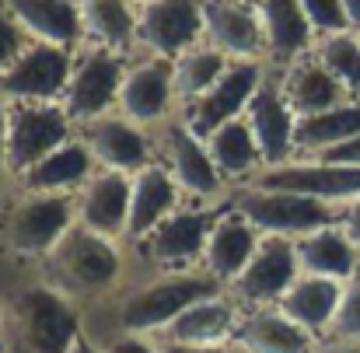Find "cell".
<instances>
[{"mask_svg": "<svg viewBox=\"0 0 360 353\" xmlns=\"http://www.w3.org/2000/svg\"><path fill=\"white\" fill-rule=\"evenodd\" d=\"M214 294H217V280L210 273H172V276H161L133 290L122 301L120 322L126 333H136V336L165 333L189 304L214 297Z\"/></svg>", "mask_w": 360, "mask_h": 353, "instance_id": "obj_1", "label": "cell"}, {"mask_svg": "<svg viewBox=\"0 0 360 353\" xmlns=\"http://www.w3.org/2000/svg\"><path fill=\"white\" fill-rule=\"evenodd\" d=\"M77 224V203L67 193H28L4 221V241L18 255H53Z\"/></svg>", "mask_w": 360, "mask_h": 353, "instance_id": "obj_2", "label": "cell"}, {"mask_svg": "<svg viewBox=\"0 0 360 353\" xmlns=\"http://www.w3.org/2000/svg\"><path fill=\"white\" fill-rule=\"evenodd\" d=\"M122 77H126L122 53L102 49V46H81L60 105L67 109L70 119L95 122V119L109 116L112 105H120Z\"/></svg>", "mask_w": 360, "mask_h": 353, "instance_id": "obj_3", "label": "cell"}, {"mask_svg": "<svg viewBox=\"0 0 360 353\" xmlns=\"http://www.w3.org/2000/svg\"><path fill=\"white\" fill-rule=\"evenodd\" d=\"M7 105V168L25 175L42 158L70 140V122L56 102H4Z\"/></svg>", "mask_w": 360, "mask_h": 353, "instance_id": "obj_4", "label": "cell"}, {"mask_svg": "<svg viewBox=\"0 0 360 353\" xmlns=\"http://www.w3.org/2000/svg\"><path fill=\"white\" fill-rule=\"evenodd\" d=\"M238 214L259 231V235L280 238H304L319 228L340 224V214L333 203L297 196V193H280V189H252L238 203Z\"/></svg>", "mask_w": 360, "mask_h": 353, "instance_id": "obj_5", "label": "cell"}, {"mask_svg": "<svg viewBox=\"0 0 360 353\" xmlns=\"http://www.w3.org/2000/svg\"><path fill=\"white\" fill-rule=\"evenodd\" d=\"M77 49L32 42L18 53V60L0 77V98L4 102H56L67 91L70 70H74Z\"/></svg>", "mask_w": 360, "mask_h": 353, "instance_id": "obj_6", "label": "cell"}, {"mask_svg": "<svg viewBox=\"0 0 360 353\" xmlns=\"http://www.w3.org/2000/svg\"><path fill=\"white\" fill-rule=\"evenodd\" d=\"M14 315L32 353H70L81 340V319L74 304L53 287H25L14 301Z\"/></svg>", "mask_w": 360, "mask_h": 353, "instance_id": "obj_7", "label": "cell"}, {"mask_svg": "<svg viewBox=\"0 0 360 353\" xmlns=\"http://www.w3.org/2000/svg\"><path fill=\"white\" fill-rule=\"evenodd\" d=\"M203 42V0H147L136 7V46L150 56L179 60Z\"/></svg>", "mask_w": 360, "mask_h": 353, "instance_id": "obj_8", "label": "cell"}, {"mask_svg": "<svg viewBox=\"0 0 360 353\" xmlns=\"http://www.w3.org/2000/svg\"><path fill=\"white\" fill-rule=\"evenodd\" d=\"M252 189H280L311 196L322 203H354L360 200V168L333 165V161H287L276 168H262L252 179Z\"/></svg>", "mask_w": 360, "mask_h": 353, "instance_id": "obj_9", "label": "cell"}, {"mask_svg": "<svg viewBox=\"0 0 360 353\" xmlns=\"http://www.w3.org/2000/svg\"><path fill=\"white\" fill-rule=\"evenodd\" d=\"M259 84H262L259 63L238 60V63H231V67L224 70V77H221L214 88H207L200 98L186 102L182 122H186L200 140H207V136L217 133L221 126H228V122H235V119L245 116V109H248L252 95L259 91Z\"/></svg>", "mask_w": 360, "mask_h": 353, "instance_id": "obj_10", "label": "cell"}, {"mask_svg": "<svg viewBox=\"0 0 360 353\" xmlns=\"http://www.w3.org/2000/svg\"><path fill=\"white\" fill-rule=\"evenodd\" d=\"M301 276V259H297V241L280 235H262L252 262L245 266L238 280L231 283L241 304H280V297L290 290V283Z\"/></svg>", "mask_w": 360, "mask_h": 353, "instance_id": "obj_11", "label": "cell"}, {"mask_svg": "<svg viewBox=\"0 0 360 353\" xmlns=\"http://www.w3.org/2000/svg\"><path fill=\"white\" fill-rule=\"evenodd\" d=\"M53 262L56 269L81 290H105L116 283L122 269L120 248L112 245V238H102L81 224H74L63 241L53 248Z\"/></svg>", "mask_w": 360, "mask_h": 353, "instance_id": "obj_12", "label": "cell"}, {"mask_svg": "<svg viewBox=\"0 0 360 353\" xmlns=\"http://www.w3.org/2000/svg\"><path fill=\"white\" fill-rule=\"evenodd\" d=\"M245 122L259 143V154L266 161V168L287 165L297 154V116L287 105L280 81H266L259 84V91L252 95L248 109H245Z\"/></svg>", "mask_w": 360, "mask_h": 353, "instance_id": "obj_13", "label": "cell"}, {"mask_svg": "<svg viewBox=\"0 0 360 353\" xmlns=\"http://www.w3.org/2000/svg\"><path fill=\"white\" fill-rule=\"evenodd\" d=\"M175 98H179V91H175V63L172 60L147 56V60L126 67L120 88V113L133 119L136 126L165 119Z\"/></svg>", "mask_w": 360, "mask_h": 353, "instance_id": "obj_14", "label": "cell"}, {"mask_svg": "<svg viewBox=\"0 0 360 353\" xmlns=\"http://www.w3.org/2000/svg\"><path fill=\"white\" fill-rule=\"evenodd\" d=\"M203 39L231 60L259 63V56L266 53L259 14L241 0H203Z\"/></svg>", "mask_w": 360, "mask_h": 353, "instance_id": "obj_15", "label": "cell"}, {"mask_svg": "<svg viewBox=\"0 0 360 353\" xmlns=\"http://www.w3.org/2000/svg\"><path fill=\"white\" fill-rule=\"evenodd\" d=\"M129 193H133V175H122V172L91 175L77 196V224L102 238H112V241L126 238Z\"/></svg>", "mask_w": 360, "mask_h": 353, "instance_id": "obj_16", "label": "cell"}, {"mask_svg": "<svg viewBox=\"0 0 360 353\" xmlns=\"http://www.w3.org/2000/svg\"><path fill=\"white\" fill-rule=\"evenodd\" d=\"M221 214L210 210H172L150 235L143 238V252L158 266H186L203 259L207 238Z\"/></svg>", "mask_w": 360, "mask_h": 353, "instance_id": "obj_17", "label": "cell"}, {"mask_svg": "<svg viewBox=\"0 0 360 353\" xmlns=\"http://www.w3.org/2000/svg\"><path fill=\"white\" fill-rule=\"evenodd\" d=\"M4 4L32 42H49L63 49L84 46V21L77 0H4Z\"/></svg>", "mask_w": 360, "mask_h": 353, "instance_id": "obj_18", "label": "cell"}, {"mask_svg": "<svg viewBox=\"0 0 360 353\" xmlns=\"http://www.w3.org/2000/svg\"><path fill=\"white\" fill-rule=\"evenodd\" d=\"M84 143L91 147L95 161L105 172H122V175H136L140 168L150 165V143L140 133V126L126 116H102L88 122L84 129Z\"/></svg>", "mask_w": 360, "mask_h": 353, "instance_id": "obj_19", "label": "cell"}, {"mask_svg": "<svg viewBox=\"0 0 360 353\" xmlns=\"http://www.w3.org/2000/svg\"><path fill=\"white\" fill-rule=\"evenodd\" d=\"M165 168L179 182V189L193 196H210L221 186V172L207 150V140H200L186 122H172L165 133Z\"/></svg>", "mask_w": 360, "mask_h": 353, "instance_id": "obj_20", "label": "cell"}, {"mask_svg": "<svg viewBox=\"0 0 360 353\" xmlns=\"http://www.w3.org/2000/svg\"><path fill=\"white\" fill-rule=\"evenodd\" d=\"M259 241L262 235L241 214H221L203 248V273H210L217 283H235L252 262Z\"/></svg>", "mask_w": 360, "mask_h": 353, "instance_id": "obj_21", "label": "cell"}, {"mask_svg": "<svg viewBox=\"0 0 360 353\" xmlns=\"http://www.w3.org/2000/svg\"><path fill=\"white\" fill-rule=\"evenodd\" d=\"M259 25H262V39H266V53L280 63H294L301 56L311 53V39L315 28L304 18L301 0H259L255 4Z\"/></svg>", "mask_w": 360, "mask_h": 353, "instance_id": "obj_22", "label": "cell"}, {"mask_svg": "<svg viewBox=\"0 0 360 353\" xmlns=\"http://www.w3.org/2000/svg\"><path fill=\"white\" fill-rule=\"evenodd\" d=\"M340 301H343V283L340 280H329V276H311V273H301L290 290L280 297V312L297 322L304 333L319 336L326 329L336 326V315H340Z\"/></svg>", "mask_w": 360, "mask_h": 353, "instance_id": "obj_23", "label": "cell"}, {"mask_svg": "<svg viewBox=\"0 0 360 353\" xmlns=\"http://www.w3.org/2000/svg\"><path fill=\"white\" fill-rule=\"evenodd\" d=\"M238 308L224 297H203L189 304L168 329V343L175 347H224L231 336H238Z\"/></svg>", "mask_w": 360, "mask_h": 353, "instance_id": "obj_24", "label": "cell"}, {"mask_svg": "<svg viewBox=\"0 0 360 353\" xmlns=\"http://www.w3.org/2000/svg\"><path fill=\"white\" fill-rule=\"evenodd\" d=\"M172 210H179V182L172 179L168 168L147 165L133 175V193H129V228L126 238L143 241Z\"/></svg>", "mask_w": 360, "mask_h": 353, "instance_id": "obj_25", "label": "cell"}, {"mask_svg": "<svg viewBox=\"0 0 360 353\" xmlns=\"http://www.w3.org/2000/svg\"><path fill=\"white\" fill-rule=\"evenodd\" d=\"M280 91H283L287 105L294 109V116H311V113L350 102L343 84L322 67V60L315 53H308L287 67V74L280 77Z\"/></svg>", "mask_w": 360, "mask_h": 353, "instance_id": "obj_26", "label": "cell"}, {"mask_svg": "<svg viewBox=\"0 0 360 353\" xmlns=\"http://www.w3.org/2000/svg\"><path fill=\"white\" fill-rule=\"evenodd\" d=\"M297 259H301V273L329 276L340 283H347L360 269L357 245L340 224H329V228H319L311 235L297 238Z\"/></svg>", "mask_w": 360, "mask_h": 353, "instance_id": "obj_27", "label": "cell"}, {"mask_svg": "<svg viewBox=\"0 0 360 353\" xmlns=\"http://www.w3.org/2000/svg\"><path fill=\"white\" fill-rule=\"evenodd\" d=\"M238 347L248 353H311L315 336L290 322L280 308H259L241 322Z\"/></svg>", "mask_w": 360, "mask_h": 353, "instance_id": "obj_28", "label": "cell"}, {"mask_svg": "<svg viewBox=\"0 0 360 353\" xmlns=\"http://www.w3.org/2000/svg\"><path fill=\"white\" fill-rule=\"evenodd\" d=\"M91 161L95 154L84 140H67L35 168H28L21 182L28 193H70L74 186H84L91 179Z\"/></svg>", "mask_w": 360, "mask_h": 353, "instance_id": "obj_29", "label": "cell"}, {"mask_svg": "<svg viewBox=\"0 0 360 353\" xmlns=\"http://www.w3.org/2000/svg\"><path fill=\"white\" fill-rule=\"evenodd\" d=\"M84 21V42L102 49L136 46V4L133 0H77Z\"/></svg>", "mask_w": 360, "mask_h": 353, "instance_id": "obj_30", "label": "cell"}, {"mask_svg": "<svg viewBox=\"0 0 360 353\" xmlns=\"http://www.w3.org/2000/svg\"><path fill=\"white\" fill-rule=\"evenodd\" d=\"M360 133V102L350 98L343 105L311 113V116H297V150L304 154H326L333 147H340L343 140Z\"/></svg>", "mask_w": 360, "mask_h": 353, "instance_id": "obj_31", "label": "cell"}, {"mask_svg": "<svg viewBox=\"0 0 360 353\" xmlns=\"http://www.w3.org/2000/svg\"><path fill=\"white\" fill-rule=\"evenodd\" d=\"M231 63H238V60L224 56V53H221L217 46H210L207 39H203L200 46L186 49V53L175 60V91H179V98H182V102L200 98L207 88H214V84L224 77V70H228Z\"/></svg>", "mask_w": 360, "mask_h": 353, "instance_id": "obj_32", "label": "cell"}, {"mask_svg": "<svg viewBox=\"0 0 360 353\" xmlns=\"http://www.w3.org/2000/svg\"><path fill=\"white\" fill-rule=\"evenodd\" d=\"M207 150H210V158H214V165H217V172H221L224 179L248 175V172H255L259 161H262L259 143H255V136H252L245 116L235 119V122H228V126H221L217 133H210V136H207Z\"/></svg>", "mask_w": 360, "mask_h": 353, "instance_id": "obj_33", "label": "cell"}, {"mask_svg": "<svg viewBox=\"0 0 360 353\" xmlns=\"http://www.w3.org/2000/svg\"><path fill=\"white\" fill-rule=\"evenodd\" d=\"M322 67L343 84V91L360 102V32H336L319 39V46L311 49Z\"/></svg>", "mask_w": 360, "mask_h": 353, "instance_id": "obj_34", "label": "cell"}, {"mask_svg": "<svg viewBox=\"0 0 360 353\" xmlns=\"http://www.w3.org/2000/svg\"><path fill=\"white\" fill-rule=\"evenodd\" d=\"M301 7H304V18L311 21L319 39L336 35V32H354L343 0H301Z\"/></svg>", "mask_w": 360, "mask_h": 353, "instance_id": "obj_35", "label": "cell"}, {"mask_svg": "<svg viewBox=\"0 0 360 353\" xmlns=\"http://www.w3.org/2000/svg\"><path fill=\"white\" fill-rule=\"evenodd\" d=\"M336 340H357L360 343V269L343 283V301H340V315L333 326Z\"/></svg>", "mask_w": 360, "mask_h": 353, "instance_id": "obj_36", "label": "cell"}, {"mask_svg": "<svg viewBox=\"0 0 360 353\" xmlns=\"http://www.w3.org/2000/svg\"><path fill=\"white\" fill-rule=\"evenodd\" d=\"M28 46V35L21 32V25L11 18L7 4L0 0V77L7 74V67L18 60V53Z\"/></svg>", "mask_w": 360, "mask_h": 353, "instance_id": "obj_37", "label": "cell"}, {"mask_svg": "<svg viewBox=\"0 0 360 353\" xmlns=\"http://www.w3.org/2000/svg\"><path fill=\"white\" fill-rule=\"evenodd\" d=\"M322 161H333V165H350V168H360V133L357 136H350V140H343L340 147H333V150H326V154H319Z\"/></svg>", "mask_w": 360, "mask_h": 353, "instance_id": "obj_38", "label": "cell"}, {"mask_svg": "<svg viewBox=\"0 0 360 353\" xmlns=\"http://www.w3.org/2000/svg\"><path fill=\"white\" fill-rule=\"evenodd\" d=\"M105 353H165L158 350L147 336H136V333H122V336H116L109 347H105Z\"/></svg>", "mask_w": 360, "mask_h": 353, "instance_id": "obj_39", "label": "cell"}, {"mask_svg": "<svg viewBox=\"0 0 360 353\" xmlns=\"http://www.w3.org/2000/svg\"><path fill=\"white\" fill-rule=\"evenodd\" d=\"M340 228L350 235V241L357 245V252H360V200L347 203V210L340 214Z\"/></svg>", "mask_w": 360, "mask_h": 353, "instance_id": "obj_40", "label": "cell"}, {"mask_svg": "<svg viewBox=\"0 0 360 353\" xmlns=\"http://www.w3.org/2000/svg\"><path fill=\"white\" fill-rule=\"evenodd\" d=\"M165 353H248V350H235V347H228V343H224V347H175V343H168V347H165Z\"/></svg>", "mask_w": 360, "mask_h": 353, "instance_id": "obj_41", "label": "cell"}, {"mask_svg": "<svg viewBox=\"0 0 360 353\" xmlns=\"http://www.w3.org/2000/svg\"><path fill=\"white\" fill-rule=\"evenodd\" d=\"M311 353H360V343L357 340H333V343L315 347Z\"/></svg>", "mask_w": 360, "mask_h": 353, "instance_id": "obj_42", "label": "cell"}, {"mask_svg": "<svg viewBox=\"0 0 360 353\" xmlns=\"http://www.w3.org/2000/svg\"><path fill=\"white\" fill-rule=\"evenodd\" d=\"M7 165V105L0 102V172Z\"/></svg>", "mask_w": 360, "mask_h": 353, "instance_id": "obj_43", "label": "cell"}, {"mask_svg": "<svg viewBox=\"0 0 360 353\" xmlns=\"http://www.w3.org/2000/svg\"><path fill=\"white\" fill-rule=\"evenodd\" d=\"M343 7H347L350 28H354V32H360V0H343Z\"/></svg>", "mask_w": 360, "mask_h": 353, "instance_id": "obj_44", "label": "cell"}, {"mask_svg": "<svg viewBox=\"0 0 360 353\" xmlns=\"http://www.w3.org/2000/svg\"><path fill=\"white\" fill-rule=\"evenodd\" d=\"M70 353H105V350H95V347H91V343H88V340L81 336V340H77V343L70 347Z\"/></svg>", "mask_w": 360, "mask_h": 353, "instance_id": "obj_45", "label": "cell"}, {"mask_svg": "<svg viewBox=\"0 0 360 353\" xmlns=\"http://www.w3.org/2000/svg\"><path fill=\"white\" fill-rule=\"evenodd\" d=\"M241 4H252V7H255V4H259V0H241Z\"/></svg>", "mask_w": 360, "mask_h": 353, "instance_id": "obj_46", "label": "cell"}, {"mask_svg": "<svg viewBox=\"0 0 360 353\" xmlns=\"http://www.w3.org/2000/svg\"><path fill=\"white\" fill-rule=\"evenodd\" d=\"M133 4H136V7H140V4H147V0H133Z\"/></svg>", "mask_w": 360, "mask_h": 353, "instance_id": "obj_47", "label": "cell"}, {"mask_svg": "<svg viewBox=\"0 0 360 353\" xmlns=\"http://www.w3.org/2000/svg\"><path fill=\"white\" fill-rule=\"evenodd\" d=\"M0 353H7V347H4V343H0Z\"/></svg>", "mask_w": 360, "mask_h": 353, "instance_id": "obj_48", "label": "cell"}]
</instances>
